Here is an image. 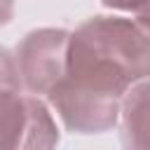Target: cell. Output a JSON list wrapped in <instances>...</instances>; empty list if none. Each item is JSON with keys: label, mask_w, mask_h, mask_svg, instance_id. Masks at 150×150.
<instances>
[{"label": "cell", "mask_w": 150, "mask_h": 150, "mask_svg": "<svg viewBox=\"0 0 150 150\" xmlns=\"http://www.w3.org/2000/svg\"><path fill=\"white\" fill-rule=\"evenodd\" d=\"M129 89L131 84L127 77L75 40L70 30L66 75L49 94L47 105L73 134H105L120 124L122 103Z\"/></svg>", "instance_id": "obj_1"}, {"label": "cell", "mask_w": 150, "mask_h": 150, "mask_svg": "<svg viewBox=\"0 0 150 150\" xmlns=\"http://www.w3.org/2000/svg\"><path fill=\"white\" fill-rule=\"evenodd\" d=\"M59 127L47 101L30 96L14 52L0 45V150H56Z\"/></svg>", "instance_id": "obj_2"}, {"label": "cell", "mask_w": 150, "mask_h": 150, "mask_svg": "<svg viewBox=\"0 0 150 150\" xmlns=\"http://www.w3.org/2000/svg\"><path fill=\"white\" fill-rule=\"evenodd\" d=\"M73 38L110 63L131 87L150 80V28L134 16L112 9L82 21Z\"/></svg>", "instance_id": "obj_3"}, {"label": "cell", "mask_w": 150, "mask_h": 150, "mask_svg": "<svg viewBox=\"0 0 150 150\" xmlns=\"http://www.w3.org/2000/svg\"><path fill=\"white\" fill-rule=\"evenodd\" d=\"M70 30L66 28H35L26 33L14 47V59L23 89L42 101L56 89L68 66Z\"/></svg>", "instance_id": "obj_4"}, {"label": "cell", "mask_w": 150, "mask_h": 150, "mask_svg": "<svg viewBox=\"0 0 150 150\" xmlns=\"http://www.w3.org/2000/svg\"><path fill=\"white\" fill-rule=\"evenodd\" d=\"M122 150H150V80L129 89L120 112Z\"/></svg>", "instance_id": "obj_5"}, {"label": "cell", "mask_w": 150, "mask_h": 150, "mask_svg": "<svg viewBox=\"0 0 150 150\" xmlns=\"http://www.w3.org/2000/svg\"><path fill=\"white\" fill-rule=\"evenodd\" d=\"M112 9H120V12L134 16L136 21H141L143 26L150 28V2L148 5H134V7H112Z\"/></svg>", "instance_id": "obj_6"}, {"label": "cell", "mask_w": 150, "mask_h": 150, "mask_svg": "<svg viewBox=\"0 0 150 150\" xmlns=\"http://www.w3.org/2000/svg\"><path fill=\"white\" fill-rule=\"evenodd\" d=\"M12 16H14V5H9V2H0V26H5Z\"/></svg>", "instance_id": "obj_7"}]
</instances>
